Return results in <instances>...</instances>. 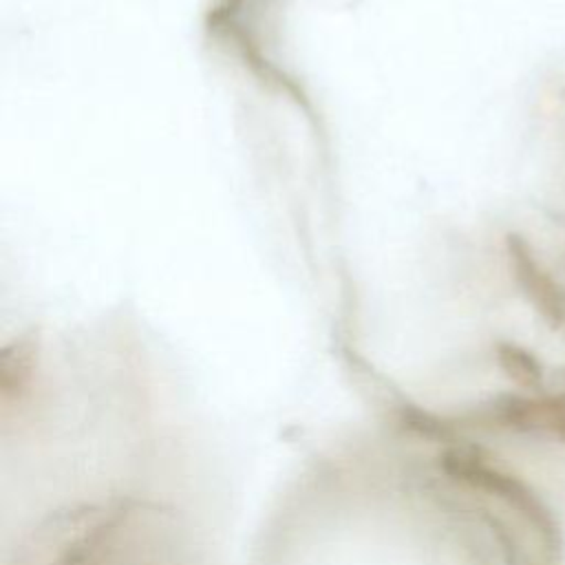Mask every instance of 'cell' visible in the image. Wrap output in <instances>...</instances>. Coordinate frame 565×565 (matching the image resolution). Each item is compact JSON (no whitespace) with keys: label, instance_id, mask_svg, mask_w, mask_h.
<instances>
[{"label":"cell","instance_id":"obj_1","mask_svg":"<svg viewBox=\"0 0 565 565\" xmlns=\"http://www.w3.org/2000/svg\"><path fill=\"white\" fill-rule=\"evenodd\" d=\"M448 470L468 479L475 486L494 490L501 497H505L508 501H512L545 534V539L552 541V536H554L552 516L543 510V505L536 501V497L521 481H516L508 475H501V472L483 466L477 457H470V455H463V452L448 455Z\"/></svg>","mask_w":565,"mask_h":565},{"label":"cell","instance_id":"obj_2","mask_svg":"<svg viewBox=\"0 0 565 565\" xmlns=\"http://www.w3.org/2000/svg\"><path fill=\"white\" fill-rule=\"evenodd\" d=\"M508 419L523 428H545L565 441V395L547 399H516L508 408Z\"/></svg>","mask_w":565,"mask_h":565}]
</instances>
